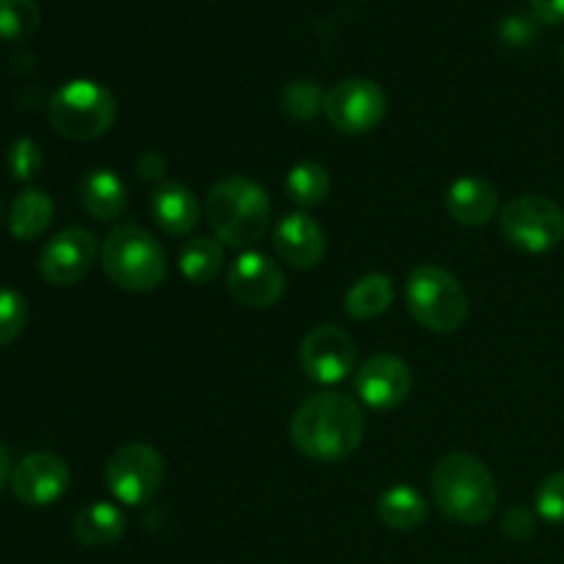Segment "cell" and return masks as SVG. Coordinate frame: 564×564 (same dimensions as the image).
Instances as JSON below:
<instances>
[{"mask_svg":"<svg viewBox=\"0 0 564 564\" xmlns=\"http://www.w3.org/2000/svg\"><path fill=\"white\" fill-rule=\"evenodd\" d=\"M356 356V339L339 325H317L301 341V369L317 386H336L350 378Z\"/></svg>","mask_w":564,"mask_h":564,"instance_id":"obj_10","label":"cell"},{"mask_svg":"<svg viewBox=\"0 0 564 564\" xmlns=\"http://www.w3.org/2000/svg\"><path fill=\"white\" fill-rule=\"evenodd\" d=\"M405 303L411 317L433 334H455L468 319L466 286L441 264H419L408 273Z\"/></svg>","mask_w":564,"mask_h":564,"instance_id":"obj_5","label":"cell"},{"mask_svg":"<svg viewBox=\"0 0 564 564\" xmlns=\"http://www.w3.org/2000/svg\"><path fill=\"white\" fill-rule=\"evenodd\" d=\"M28 325V301L17 290L0 286V347L11 345Z\"/></svg>","mask_w":564,"mask_h":564,"instance_id":"obj_27","label":"cell"},{"mask_svg":"<svg viewBox=\"0 0 564 564\" xmlns=\"http://www.w3.org/2000/svg\"><path fill=\"white\" fill-rule=\"evenodd\" d=\"M375 512H378L380 523L391 532H413V529L424 527L430 516V505L416 488L394 485V488H386L378 496Z\"/></svg>","mask_w":564,"mask_h":564,"instance_id":"obj_20","label":"cell"},{"mask_svg":"<svg viewBox=\"0 0 564 564\" xmlns=\"http://www.w3.org/2000/svg\"><path fill=\"white\" fill-rule=\"evenodd\" d=\"M11 471H14V468H11V455L9 449L0 444V490H3L6 485H11Z\"/></svg>","mask_w":564,"mask_h":564,"instance_id":"obj_34","label":"cell"},{"mask_svg":"<svg viewBox=\"0 0 564 564\" xmlns=\"http://www.w3.org/2000/svg\"><path fill=\"white\" fill-rule=\"evenodd\" d=\"M165 479V460L154 446L124 444L105 463V485L124 507H141L158 496Z\"/></svg>","mask_w":564,"mask_h":564,"instance_id":"obj_8","label":"cell"},{"mask_svg":"<svg viewBox=\"0 0 564 564\" xmlns=\"http://www.w3.org/2000/svg\"><path fill=\"white\" fill-rule=\"evenodd\" d=\"M53 215H55L53 198H50L44 191L28 187V191H22L9 207L11 237L22 242L39 240V237L50 229V224H53Z\"/></svg>","mask_w":564,"mask_h":564,"instance_id":"obj_21","label":"cell"},{"mask_svg":"<svg viewBox=\"0 0 564 564\" xmlns=\"http://www.w3.org/2000/svg\"><path fill=\"white\" fill-rule=\"evenodd\" d=\"M149 213H152L154 226L171 237L191 235L202 218V204L196 193L182 182H169L158 185L149 196Z\"/></svg>","mask_w":564,"mask_h":564,"instance_id":"obj_17","label":"cell"},{"mask_svg":"<svg viewBox=\"0 0 564 564\" xmlns=\"http://www.w3.org/2000/svg\"><path fill=\"white\" fill-rule=\"evenodd\" d=\"M209 229L224 246L237 251H251L270 229V196L251 176H226L215 182L204 202Z\"/></svg>","mask_w":564,"mask_h":564,"instance_id":"obj_3","label":"cell"},{"mask_svg":"<svg viewBox=\"0 0 564 564\" xmlns=\"http://www.w3.org/2000/svg\"><path fill=\"white\" fill-rule=\"evenodd\" d=\"M44 152L33 138H17L9 149V171L14 180L31 182L42 174Z\"/></svg>","mask_w":564,"mask_h":564,"instance_id":"obj_29","label":"cell"},{"mask_svg":"<svg viewBox=\"0 0 564 564\" xmlns=\"http://www.w3.org/2000/svg\"><path fill=\"white\" fill-rule=\"evenodd\" d=\"M499 231L523 253L554 251L564 240V209L554 198L527 193L505 204L499 213Z\"/></svg>","mask_w":564,"mask_h":564,"instance_id":"obj_7","label":"cell"},{"mask_svg":"<svg viewBox=\"0 0 564 564\" xmlns=\"http://www.w3.org/2000/svg\"><path fill=\"white\" fill-rule=\"evenodd\" d=\"M273 246L281 262L295 270H314L328 253V237L317 218L306 213H290L275 224Z\"/></svg>","mask_w":564,"mask_h":564,"instance_id":"obj_15","label":"cell"},{"mask_svg":"<svg viewBox=\"0 0 564 564\" xmlns=\"http://www.w3.org/2000/svg\"><path fill=\"white\" fill-rule=\"evenodd\" d=\"M444 204L449 218L468 229L488 226L501 213L499 191L494 187V182L482 180V176H463V180L452 182L446 187Z\"/></svg>","mask_w":564,"mask_h":564,"instance_id":"obj_16","label":"cell"},{"mask_svg":"<svg viewBox=\"0 0 564 564\" xmlns=\"http://www.w3.org/2000/svg\"><path fill=\"white\" fill-rule=\"evenodd\" d=\"M413 391V372L400 356L378 352L369 356L356 372L358 402L372 411H394Z\"/></svg>","mask_w":564,"mask_h":564,"instance_id":"obj_13","label":"cell"},{"mask_svg":"<svg viewBox=\"0 0 564 564\" xmlns=\"http://www.w3.org/2000/svg\"><path fill=\"white\" fill-rule=\"evenodd\" d=\"M135 174L143 182H158V185H163L165 174H169V160L160 152H143L135 163Z\"/></svg>","mask_w":564,"mask_h":564,"instance_id":"obj_32","label":"cell"},{"mask_svg":"<svg viewBox=\"0 0 564 564\" xmlns=\"http://www.w3.org/2000/svg\"><path fill=\"white\" fill-rule=\"evenodd\" d=\"M367 413L356 397L345 391H319L303 400L292 413L290 438L312 463H341L361 446Z\"/></svg>","mask_w":564,"mask_h":564,"instance_id":"obj_1","label":"cell"},{"mask_svg":"<svg viewBox=\"0 0 564 564\" xmlns=\"http://www.w3.org/2000/svg\"><path fill=\"white\" fill-rule=\"evenodd\" d=\"M534 20L543 25H562L564 22V0H529Z\"/></svg>","mask_w":564,"mask_h":564,"instance_id":"obj_33","label":"cell"},{"mask_svg":"<svg viewBox=\"0 0 564 564\" xmlns=\"http://www.w3.org/2000/svg\"><path fill=\"white\" fill-rule=\"evenodd\" d=\"M394 303V281L386 273H367L347 290L345 314L352 319H375Z\"/></svg>","mask_w":564,"mask_h":564,"instance_id":"obj_22","label":"cell"},{"mask_svg":"<svg viewBox=\"0 0 564 564\" xmlns=\"http://www.w3.org/2000/svg\"><path fill=\"white\" fill-rule=\"evenodd\" d=\"M42 9L36 0H0V39L25 42L39 31Z\"/></svg>","mask_w":564,"mask_h":564,"instance_id":"obj_26","label":"cell"},{"mask_svg":"<svg viewBox=\"0 0 564 564\" xmlns=\"http://www.w3.org/2000/svg\"><path fill=\"white\" fill-rule=\"evenodd\" d=\"M72 471L53 452H31L11 471V490L25 507H53L69 490Z\"/></svg>","mask_w":564,"mask_h":564,"instance_id":"obj_14","label":"cell"},{"mask_svg":"<svg viewBox=\"0 0 564 564\" xmlns=\"http://www.w3.org/2000/svg\"><path fill=\"white\" fill-rule=\"evenodd\" d=\"M99 264L110 284L124 292H154L169 275V253L138 224H119L108 231L99 248Z\"/></svg>","mask_w":564,"mask_h":564,"instance_id":"obj_4","label":"cell"},{"mask_svg":"<svg viewBox=\"0 0 564 564\" xmlns=\"http://www.w3.org/2000/svg\"><path fill=\"white\" fill-rule=\"evenodd\" d=\"M80 204L94 220H116L127 213L130 193H127L124 180L110 169H94L77 185Z\"/></svg>","mask_w":564,"mask_h":564,"instance_id":"obj_18","label":"cell"},{"mask_svg":"<svg viewBox=\"0 0 564 564\" xmlns=\"http://www.w3.org/2000/svg\"><path fill=\"white\" fill-rule=\"evenodd\" d=\"M562 66H564V44H562Z\"/></svg>","mask_w":564,"mask_h":564,"instance_id":"obj_35","label":"cell"},{"mask_svg":"<svg viewBox=\"0 0 564 564\" xmlns=\"http://www.w3.org/2000/svg\"><path fill=\"white\" fill-rule=\"evenodd\" d=\"M501 534L516 543H527L538 534V512H532L523 505H512L505 510V518H501Z\"/></svg>","mask_w":564,"mask_h":564,"instance_id":"obj_30","label":"cell"},{"mask_svg":"<svg viewBox=\"0 0 564 564\" xmlns=\"http://www.w3.org/2000/svg\"><path fill=\"white\" fill-rule=\"evenodd\" d=\"M119 105L113 91L97 80H69L55 88L47 102V119L69 141H97L116 124Z\"/></svg>","mask_w":564,"mask_h":564,"instance_id":"obj_6","label":"cell"},{"mask_svg":"<svg viewBox=\"0 0 564 564\" xmlns=\"http://www.w3.org/2000/svg\"><path fill=\"white\" fill-rule=\"evenodd\" d=\"M99 240L83 226H69L44 242L39 253V273L50 286H72L88 275L99 257Z\"/></svg>","mask_w":564,"mask_h":564,"instance_id":"obj_11","label":"cell"},{"mask_svg":"<svg viewBox=\"0 0 564 564\" xmlns=\"http://www.w3.org/2000/svg\"><path fill=\"white\" fill-rule=\"evenodd\" d=\"M284 191L292 204L308 209L319 207L330 193V174L325 165L314 163V160H303L290 169L284 180Z\"/></svg>","mask_w":564,"mask_h":564,"instance_id":"obj_24","label":"cell"},{"mask_svg":"<svg viewBox=\"0 0 564 564\" xmlns=\"http://www.w3.org/2000/svg\"><path fill=\"white\" fill-rule=\"evenodd\" d=\"M534 512L543 521L564 527V471L551 474L534 490Z\"/></svg>","mask_w":564,"mask_h":564,"instance_id":"obj_28","label":"cell"},{"mask_svg":"<svg viewBox=\"0 0 564 564\" xmlns=\"http://www.w3.org/2000/svg\"><path fill=\"white\" fill-rule=\"evenodd\" d=\"M430 494L446 518L482 527L499 510V482L494 471L468 452H449L430 471Z\"/></svg>","mask_w":564,"mask_h":564,"instance_id":"obj_2","label":"cell"},{"mask_svg":"<svg viewBox=\"0 0 564 564\" xmlns=\"http://www.w3.org/2000/svg\"><path fill=\"white\" fill-rule=\"evenodd\" d=\"M127 516L121 507L110 501H91L83 510H77L72 521V534L83 549H105L124 538Z\"/></svg>","mask_w":564,"mask_h":564,"instance_id":"obj_19","label":"cell"},{"mask_svg":"<svg viewBox=\"0 0 564 564\" xmlns=\"http://www.w3.org/2000/svg\"><path fill=\"white\" fill-rule=\"evenodd\" d=\"M323 113L341 135H367L389 113V97L369 77H347L325 94Z\"/></svg>","mask_w":564,"mask_h":564,"instance_id":"obj_9","label":"cell"},{"mask_svg":"<svg viewBox=\"0 0 564 564\" xmlns=\"http://www.w3.org/2000/svg\"><path fill=\"white\" fill-rule=\"evenodd\" d=\"M226 286L229 295L240 306L248 308H270L284 297L286 279L284 270L275 259L262 251H242L237 253L235 262L226 273Z\"/></svg>","mask_w":564,"mask_h":564,"instance_id":"obj_12","label":"cell"},{"mask_svg":"<svg viewBox=\"0 0 564 564\" xmlns=\"http://www.w3.org/2000/svg\"><path fill=\"white\" fill-rule=\"evenodd\" d=\"M538 25L534 14H510L499 22V39L507 47H529L538 39Z\"/></svg>","mask_w":564,"mask_h":564,"instance_id":"obj_31","label":"cell"},{"mask_svg":"<svg viewBox=\"0 0 564 564\" xmlns=\"http://www.w3.org/2000/svg\"><path fill=\"white\" fill-rule=\"evenodd\" d=\"M325 108V91L317 80L308 77H297V80L286 83L281 91V110L290 116L292 121H312L323 113Z\"/></svg>","mask_w":564,"mask_h":564,"instance_id":"obj_25","label":"cell"},{"mask_svg":"<svg viewBox=\"0 0 564 564\" xmlns=\"http://www.w3.org/2000/svg\"><path fill=\"white\" fill-rule=\"evenodd\" d=\"M176 264H180V273L187 281H193V284H209L224 270V242L218 237L207 235L191 237L180 248Z\"/></svg>","mask_w":564,"mask_h":564,"instance_id":"obj_23","label":"cell"},{"mask_svg":"<svg viewBox=\"0 0 564 564\" xmlns=\"http://www.w3.org/2000/svg\"><path fill=\"white\" fill-rule=\"evenodd\" d=\"M0 213H3V207H0Z\"/></svg>","mask_w":564,"mask_h":564,"instance_id":"obj_36","label":"cell"}]
</instances>
